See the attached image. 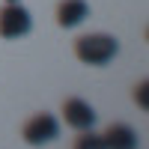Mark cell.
<instances>
[{
  "instance_id": "cell-9",
  "label": "cell",
  "mask_w": 149,
  "mask_h": 149,
  "mask_svg": "<svg viewBox=\"0 0 149 149\" xmlns=\"http://www.w3.org/2000/svg\"><path fill=\"white\" fill-rule=\"evenodd\" d=\"M6 3H21V0H6Z\"/></svg>"
},
{
  "instance_id": "cell-2",
  "label": "cell",
  "mask_w": 149,
  "mask_h": 149,
  "mask_svg": "<svg viewBox=\"0 0 149 149\" xmlns=\"http://www.w3.org/2000/svg\"><path fill=\"white\" fill-rule=\"evenodd\" d=\"M21 137L24 143H30V146H45V143H51L60 137V122L54 113H36L30 116L27 122H24V128H21Z\"/></svg>"
},
{
  "instance_id": "cell-1",
  "label": "cell",
  "mask_w": 149,
  "mask_h": 149,
  "mask_svg": "<svg viewBox=\"0 0 149 149\" xmlns=\"http://www.w3.org/2000/svg\"><path fill=\"white\" fill-rule=\"evenodd\" d=\"M119 54V42L107 33H86L74 39V57L84 66H107Z\"/></svg>"
},
{
  "instance_id": "cell-5",
  "label": "cell",
  "mask_w": 149,
  "mask_h": 149,
  "mask_svg": "<svg viewBox=\"0 0 149 149\" xmlns=\"http://www.w3.org/2000/svg\"><path fill=\"white\" fill-rule=\"evenodd\" d=\"M90 18V3L86 0H60L57 3V24L60 27H78Z\"/></svg>"
},
{
  "instance_id": "cell-4",
  "label": "cell",
  "mask_w": 149,
  "mask_h": 149,
  "mask_svg": "<svg viewBox=\"0 0 149 149\" xmlns=\"http://www.w3.org/2000/svg\"><path fill=\"white\" fill-rule=\"evenodd\" d=\"M63 116H66V125H72L74 131H90L95 125V110L84 98H66L63 102Z\"/></svg>"
},
{
  "instance_id": "cell-8",
  "label": "cell",
  "mask_w": 149,
  "mask_h": 149,
  "mask_svg": "<svg viewBox=\"0 0 149 149\" xmlns=\"http://www.w3.org/2000/svg\"><path fill=\"white\" fill-rule=\"evenodd\" d=\"M146 90H149V86H146V81H140L137 86H134V102H137L143 110H146V104H149V102H146Z\"/></svg>"
},
{
  "instance_id": "cell-6",
  "label": "cell",
  "mask_w": 149,
  "mask_h": 149,
  "mask_svg": "<svg viewBox=\"0 0 149 149\" xmlns=\"http://www.w3.org/2000/svg\"><path fill=\"white\" fill-rule=\"evenodd\" d=\"M104 149H137V131H134L131 125H125V122H113V125H107L104 134Z\"/></svg>"
},
{
  "instance_id": "cell-7",
  "label": "cell",
  "mask_w": 149,
  "mask_h": 149,
  "mask_svg": "<svg viewBox=\"0 0 149 149\" xmlns=\"http://www.w3.org/2000/svg\"><path fill=\"white\" fill-rule=\"evenodd\" d=\"M74 149H104V140H102V134H93L90 131H81V137L74 140Z\"/></svg>"
},
{
  "instance_id": "cell-3",
  "label": "cell",
  "mask_w": 149,
  "mask_h": 149,
  "mask_svg": "<svg viewBox=\"0 0 149 149\" xmlns=\"http://www.w3.org/2000/svg\"><path fill=\"white\" fill-rule=\"evenodd\" d=\"M33 30V15L21 3H6L0 9V39H21Z\"/></svg>"
}]
</instances>
